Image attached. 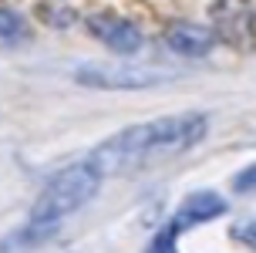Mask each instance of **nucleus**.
<instances>
[{"label": "nucleus", "instance_id": "6", "mask_svg": "<svg viewBox=\"0 0 256 253\" xmlns=\"http://www.w3.org/2000/svg\"><path fill=\"white\" fill-rule=\"evenodd\" d=\"M212 44H216V34L192 21H176L166 27V48L179 58H206Z\"/></svg>", "mask_w": 256, "mask_h": 253}, {"label": "nucleus", "instance_id": "11", "mask_svg": "<svg viewBox=\"0 0 256 253\" xmlns=\"http://www.w3.org/2000/svg\"><path fill=\"white\" fill-rule=\"evenodd\" d=\"M232 189H236V192H250V189H256V165H250L246 172H240V176L232 179Z\"/></svg>", "mask_w": 256, "mask_h": 253}, {"label": "nucleus", "instance_id": "4", "mask_svg": "<svg viewBox=\"0 0 256 253\" xmlns=\"http://www.w3.org/2000/svg\"><path fill=\"white\" fill-rule=\"evenodd\" d=\"M74 81L88 85V88L115 91V88H148V85L166 81V75L138 68V64H84L74 71Z\"/></svg>", "mask_w": 256, "mask_h": 253}, {"label": "nucleus", "instance_id": "7", "mask_svg": "<svg viewBox=\"0 0 256 253\" xmlns=\"http://www.w3.org/2000/svg\"><path fill=\"white\" fill-rule=\"evenodd\" d=\"M226 209H230V202L222 199L219 192H192V196H186V202H182L179 209H176L172 226L182 233V229H192V226H199V223H209V219L226 216Z\"/></svg>", "mask_w": 256, "mask_h": 253}, {"label": "nucleus", "instance_id": "2", "mask_svg": "<svg viewBox=\"0 0 256 253\" xmlns=\"http://www.w3.org/2000/svg\"><path fill=\"white\" fill-rule=\"evenodd\" d=\"M102 172L84 159V162H74L61 169L58 176L40 189L34 209H30V223H40V226H58L64 216L78 213L88 199H94V192L102 186Z\"/></svg>", "mask_w": 256, "mask_h": 253}, {"label": "nucleus", "instance_id": "5", "mask_svg": "<svg viewBox=\"0 0 256 253\" xmlns=\"http://www.w3.org/2000/svg\"><path fill=\"white\" fill-rule=\"evenodd\" d=\"M88 31L102 41L104 48L115 51V54H135V51H142V31L132 21L118 17V14H91Z\"/></svg>", "mask_w": 256, "mask_h": 253}, {"label": "nucleus", "instance_id": "9", "mask_svg": "<svg viewBox=\"0 0 256 253\" xmlns=\"http://www.w3.org/2000/svg\"><path fill=\"white\" fill-rule=\"evenodd\" d=\"M176 236H179V229L172 226V223H166V229L155 233L152 243L145 246V253H179V250H176Z\"/></svg>", "mask_w": 256, "mask_h": 253}, {"label": "nucleus", "instance_id": "3", "mask_svg": "<svg viewBox=\"0 0 256 253\" xmlns=\"http://www.w3.org/2000/svg\"><path fill=\"white\" fill-rule=\"evenodd\" d=\"M209 17H212L216 41L236 51H246L256 44V11L250 0H216Z\"/></svg>", "mask_w": 256, "mask_h": 253}, {"label": "nucleus", "instance_id": "1", "mask_svg": "<svg viewBox=\"0 0 256 253\" xmlns=\"http://www.w3.org/2000/svg\"><path fill=\"white\" fill-rule=\"evenodd\" d=\"M209 132V118L202 112H186V115H168L155 122L122 128L112 139H104L98 149L88 155V162L102 176H125L135 169H145L152 162H166L172 155L199 145Z\"/></svg>", "mask_w": 256, "mask_h": 253}, {"label": "nucleus", "instance_id": "10", "mask_svg": "<svg viewBox=\"0 0 256 253\" xmlns=\"http://www.w3.org/2000/svg\"><path fill=\"white\" fill-rule=\"evenodd\" d=\"M230 236H232L236 243H243L246 250H253V253H256V213H253V216H246V219H240V223L230 229Z\"/></svg>", "mask_w": 256, "mask_h": 253}, {"label": "nucleus", "instance_id": "8", "mask_svg": "<svg viewBox=\"0 0 256 253\" xmlns=\"http://www.w3.org/2000/svg\"><path fill=\"white\" fill-rule=\"evenodd\" d=\"M27 38V21L14 11L0 7V41H24Z\"/></svg>", "mask_w": 256, "mask_h": 253}]
</instances>
